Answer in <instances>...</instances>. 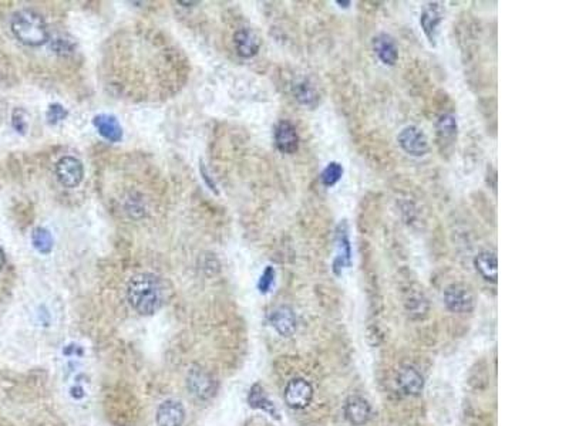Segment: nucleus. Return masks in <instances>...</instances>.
<instances>
[{
  "instance_id": "1",
  "label": "nucleus",
  "mask_w": 569,
  "mask_h": 426,
  "mask_svg": "<svg viewBox=\"0 0 569 426\" xmlns=\"http://www.w3.org/2000/svg\"><path fill=\"white\" fill-rule=\"evenodd\" d=\"M168 293L167 281L153 273L136 274L127 286L132 307L143 316H151L162 309L168 300Z\"/></svg>"
},
{
  "instance_id": "2",
  "label": "nucleus",
  "mask_w": 569,
  "mask_h": 426,
  "mask_svg": "<svg viewBox=\"0 0 569 426\" xmlns=\"http://www.w3.org/2000/svg\"><path fill=\"white\" fill-rule=\"evenodd\" d=\"M11 29L20 43L30 47H39L49 40V29L44 19L30 9L16 12L12 18Z\"/></svg>"
},
{
  "instance_id": "3",
  "label": "nucleus",
  "mask_w": 569,
  "mask_h": 426,
  "mask_svg": "<svg viewBox=\"0 0 569 426\" xmlns=\"http://www.w3.org/2000/svg\"><path fill=\"white\" fill-rule=\"evenodd\" d=\"M402 150L411 157H424L428 153V139L423 129L416 125L403 128L397 136Z\"/></svg>"
},
{
  "instance_id": "4",
  "label": "nucleus",
  "mask_w": 569,
  "mask_h": 426,
  "mask_svg": "<svg viewBox=\"0 0 569 426\" xmlns=\"http://www.w3.org/2000/svg\"><path fill=\"white\" fill-rule=\"evenodd\" d=\"M445 303L450 311L459 314L471 313L475 306L473 293L463 284H452L446 289Z\"/></svg>"
},
{
  "instance_id": "5",
  "label": "nucleus",
  "mask_w": 569,
  "mask_h": 426,
  "mask_svg": "<svg viewBox=\"0 0 569 426\" xmlns=\"http://www.w3.org/2000/svg\"><path fill=\"white\" fill-rule=\"evenodd\" d=\"M57 181L65 188H76L84 176L83 164L73 157H63L56 164Z\"/></svg>"
},
{
  "instance_id": "6",
  "label": "nucleus",
  "mask_w": 569,
  "mask_h": 426,
  "mask_svg": "<svg viewBox=\"0 0 569 426\" xmlns=\"http://www.w3.org/2000/svg\"><path fill=\"white\" fill-rule=\"evenodd\" d=\"M313 398L312 385L303 378H295L289 381L285 389V402L293 409L306 408Z\"/></svg>"
},
{
  "instance_id": "7",
  "label": "nucleus",
  "mask_w": 569,
  "mask_h": 426,
  "mask_svg": "<svg viewBox=\"0 0 569 426\" xmlns=\"http://www.w3.org/2000/svg\"><path fill=\"white\" fill-rule=\"evenodd\" d=\"M336 245L338 252L333 259V271L340 276L345 269L352 266V245L349 238V229L346 222H342L336 231Z\"/></svg>"
},
{
  "instance_id": "8",
  "label": "nucleus",
  "mask_w": 569,
  "mask_h": 426,
  "mask_svg": "<svg viewBox=\"0 0 569 426\" xmlns=\"http://www.w3.org/2000/svg\"><path fill=\"white\" fill-rule=\"evenodd\" d=\"M442 19H445V11H442V8L438 2L427 4L421 11L420 25L431 44H435L438 27H440Z\"/></svg>"
},
{
  "instance_id": "9",
  "label": "nucleus",
  "mask_w": 569,
  "mask_h": 426,
  "mask_svg": "<svg viewBox=\"0 0 569 426\" xmlns=\"http://www.w3.org/2000/svg\"><path fill=\"white\" fill-rule=\"evenodd\" d=\"M275 144L282 154H295L299 148V135L295 125L289 121H281L275 128Z\"/></svg>"
},
{
  "instance_id": "10",
  "label": "nucleus",
  "mask_w": 569,
  "mask_h": 426,
  "mask_svg": "<svg viewBox=\"0 0 569 426\" xmlns=\"http://www.w3.org/2000/svg\"><path fill=\"white\" fill-rule=\"evenodd\" d=\"M234 43L236 53L243 58L254 57L261 47V40L258 34L252 29H239L234 36Z\"/></svg>"
},
{
  "instance_id": "11",
  "label": "nucleus",
  "mask_w": 569,
  "mask_h": 426,
  "mask_svg": "<svg viewBox=\"0 0 569 426\" xmlns=\"http://www.w3.org/2000/svg\"><path fill=\"white\" fill-rule=\"evenodd\" d=\"M185 420V411L178 401H165L158 406L157 423L158 426H182Z\"/></svg>"
},
{
  "instance_id": "12",
  "label": "nucleus",
  "mask_w": 569,
  "mask_h": 426,
  "mask_svg": "<svg viewBox=\"0 0 569 426\" xmlns=\"http://www.w3.org/2000/svg\"><path fill=\"white\" fill-rule=\"evenodd\" d=\"M373 50L377 54L378 60L386 65H395L399 60V49L396 46V41L386 33L377 34L373 39Z\"/></svg>"
},
{
  "instance_id": "13",
  "label": "nucleus",
  "mask_w": 569,
  "mask_h": 426,
  "mask_svg": "<svg viewBox=\"0 0 569 426\" xmlns=\"http://www.w3.org/2000/svg\"><path fill=\"white\" fill-rule=\"evenodd\" d=\"M271 324L282 337H290L296 331L298 320L290 307L282 306L278 307L275 311H272Z\"/></svg>"
},
{
  "instance_id": "14",
  "label": "nucleus",
  "mask_w": 569,
  "mask_h": 426,
  "mask_svg": "<svg viewBox=\"0 0 569 426\" xmlns=\"http://www.w3.org/2000/svg\"><path fill=\"white\" fill-rule=\"evenodd\" d=\"M346 419L356 426L364 425L371 416V408L369 402L360 396H350L345 404Z\"/></svg>"
},
{
  "instance_id": "15",
  "label": "nucleus",
  "mask_w": 569,
  "mask_h": 426,
  "mask_svg": "<svg viewBox=\"0 0 569 426\" xmlns=\"http://www.w3.org/2000/svg\"><path fill=\"white\" fill-rule=\"evenodd\" d=\"M397 385L403 391V394L416 396L423 391L424 378L416 368L404 367L397 375Z\"/></svg>"
},
{
  "instance_id": "16",
  "label": "nucleus",
  "mask_w": 569,
  "mask_h": 426,
  "mask_svg": "<svg viewBox=\"0 0 569 426\" xmlns=\"http://www.w3.org/2000/svg\"><path fill=\"white\" fill-rule=\"evenodd\" d=\"M93 124L96 127V129L98 131V134L110 141V142H118L122 138V129L121 125L118 124L117 118L113 115H107V114H100L97 117H94Z\"/></svg>"
},
{
  "instance_id": "17",
  "label": "nucleus",
  "mask_w": 569,
  "mask_h": 426,
  "mask_svg": "<svg viewBox=\"0 0 569 426\" xmlns=\"http://www.w3.org/2000/svg\"><path fill=\"white\" fill-rule=\"evenodd\" d=\"M188 388L198 398H208L214 394V381L201 370H193L188 375Z\"/></svg>"
},
{
  "instance_id": "18",
  "label": "nucleus",
  "mask_w": 569,
  "mask_h": 426,
  "mask_svg": "<svg viewBox=\"0 0 569 426\" xmlns=\"http://www.w3.org/2000/svg\"><path fill=\"white\" fill-rule=\"evenodd\" d=\"M475 270L485 278L487 281L495 283L498 278V260L495 253L492 252H481L474 259Z\"/></svg>"
},
{
  "instance_id": "19",
  "label": "nucleus",
  "mask_w": 569,
  "mask_h": 426,
  "mask_svg": "<svg viewBox=\"0 0 569 426\" xmlns=\"http://www.w3.org/2000/svg\"><path fill=\"white\" fill-rule=\"evenodd\" d=\"M435 132L440 144H453L457 136V121L452 114H442L435 122Z\"/></svg>"
},
{
  "instance_id": "20",
  "label": "nucleus",
  "mask_w": 569,
  "mask_h": 426,
  "mask_svg": "<svg viewBox=\"0 0 569 426\" xmlns=\"http://www.w3.org/2000/svg\"><path fill=\"white\" fill-rule=\"evenodd\" d=\"M293 96L295 98L306 107H316L319 104L321 96L318 93V90L314 89V86H312L309 83V80H300L293 86Z\"/></svg>"
},
{
  "instance_id": "21",
  "label": "nucleus",
  "mask_w": 569,
  "mask_h": 426,
  "mask_svg": "<svg viewBox=\"0 0 569 426\" xmlns=\"http://www.w3.org/2000/svg\"><path fill=\"white\" fill-rule=\"evenodd\" d=\"M248 399H249V404H250L252 408L262 409V411L268 412L269 415L278 418V412H276L275 405L268 399V396H267V394H265V391L262 389L261 385L257 384V385L252 387Z\"/></svg>"
},
{
  "instance_id": "22",
  "label": "nucleus",
  "mask_w": 569,
  "mask_h": 426,
  "mask_svg": "<svg viewBox=\"0 0 569 426\" xmlns=\"http://www.w3.org/2000/svg\"><path fill=\"white\" fill-rule=\"evenodd\" d=\"M32 242H33L34 249L43 254H49L53 249V238H51L50 232L44 228H36L33 231Z\"/></svg>"
},
{
  "instance_id": "23",
  "label": "nucleus",
  "mask_w": 569,
  "mask_h": 426,
  "mask_svg": "<svg viewBox=\"0 0 569 426\" xmlns=\"http://www.w3.org/2000/svg\"><path fill=\"white\" fill-rule=\"evenodd\" d=\"M343 176V167L339 162H331L321 174V181L325 186H335Z\"/></svg>"
},
{
  "instance_id": "24",
  "label": "nucleus",
  "mask_w": 569,
  "mask_h": 426,
  "mask_svg": "<svg viewBox=\"0 0 569 426\" xmlns=\"http://www.w3.org/2000/svg\"><path fill=\"white\" fill-rule=\"evenodd\" d=\"M274 281H275V270H274V267L268 266V267L265 269V271L262 273L260 281H258V289H260V292H261V293H268V292L271 290V288H272Z\"/></svg>"
},
{
  "instance_id": "25",
  "label": "nucleus",
  "mask_w": 569,
  "mask_h": 426,
  "mask_svg": "<svg viewBox=\"0 0 569 426\" xmlns=\"http://www.w3.org/2000/svg\"><path fill=\"white\" fill-rule=\"evenodd\" d=\"M51 47L56 50V53L58 54H70L75 50V44L72 40H68L65 37H57L51 41Z\"/></svg>"
},
{
  "instance_id": "26",
  "label": "nucleus",
  "mask_w": 569,
  "mask_h": 426,
  "mask_svg": "<svg viewBox=\"0 0 569 426\" xmlns=\"http://www.w3.org/2000/svg\"><path fill=\"white\" fill-rule=\"evenodd\" d=\"M68 117V111L63 108L60 104H53L50 105L47 111V120L50 124H57L61 120H65Z\"/></svg>"
},
{
  "instance_id": "27",
  "label": "nucleus",
  "mask_w": 569,
  "mask_h": 426,
  "mask_svg": "<svg viewBox=\"0 0 569 426\" xmlns=\"http://www.w3.org/2000/svg\"><path fill=\"white\" fill-rule=\"evenodd\" d=\"M13 127L20 134H25L27 129V114L20 108L13 112Z\"/></svg>"
},
{
  "instance_id": "28",
  "label": "nucleus",
  "mask_w": 569,
  "mask_h": 426,
  "mask_svg": "<svg viewBox=\"0 0 569 426\" xmlns=\"http://www.w3.org/2000/svg\"><path fill=\"white\" fill-rule=\"evenodd\" d=\"M5 263H6V257H5V252L2 250V247H0V271H2V269L5 267Z\"/></svg>"
},
{
  "instance_id": "29",
  "label": "nucleus",
  "mask_w": 569,
  "mask_h": 426,
  "mask_svg": "<svg viewBox=\"0 0 569 426\" xmlns=\"http://www.w3.org/2000/svg\"><path fill=\"white\" fill-rule=\"evenodd\" d=\"M336 5H339L340 8L346 9V8H349V6L352 5V2H340V0H338V2H336Z\"/></svg>"
}]
</instances>
